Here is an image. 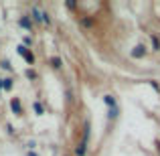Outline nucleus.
<instances>
[{
    "instance_id": "nucleus-10",
    "label": "nucleus",
    "mask_w": 160,
    "mask_h": 156,
    "mask_svg": "<svg viewBox=\"0 0 160 156\" xmlns=\"http://www.w3.org/2000/svg\"><path fill=\"white\" fill-rule=\"evenodd\" d=\"M35 112L37 113H43V105H41V103H35Z\"/></svg>"
},
{
    "instance_id": "nucleus-6",
    "label": "nucleus",
    "mask_w": 160,
    "mask_h": 156,
    "mask_svg": "<svg viewBox=\"0 0 160 156\" xmlns=\"http://www.w3.org/2000/svg\"><path fill=\"white\" fill-rule=\"evenodd\" d=\"M20 27H22V28H31V20H28L27 16H24V18H20Z\"/></svg>"
},
{
    "instance_id": "nucleus-3",
    "label": "nucleus",
    "mask_w": 160,
    "mask_h": 156,
    "mask_svg": "<svg viewBox=\"0 0 160 156\" xmlns=\"http://www.w3.org/2000/svg\"><path fill=\"white\" fill-rule=\"evenodd\" d=\"M142 55H144V47H142V45H138V47L136 49H134V51H132V57H142Z\"/></svg>"
},
{
    "instance_id": "nucleus-7",
    "label": "nucleus",
    "mask_w": 160,
    "mask_h": 156,
    "mask_svg": "<svg viewBox=\"0 0 160 156\" xmlns=\"http://www.w3.org/2000/svg\"><path fill=\"white\" fill-rule=\"evenodd\" d=\"M2 87L4 89H10L12 87V79H2Z\"/></svg>"
},
{
    "instance_id": "nucleus-9",
    "label": "nucleus",
    "mask_w": 160,
    "mask_h": 156,
    "mask_svg": "<svg viewBox=\"0 0 160 156\" xmlns=\"http://www.w3.org/2000/svg\"><path fill=\"white\" fill-rule=\"evenodd\" d=\"M103 99H106V103H108V105H112V108H113V103H116V102H113V98H112V95H106Z\"/></svg>"
},
{
    "instance_id": "nucleus-11",
    "label": "nucleus",
    "mask_w": 160,
    "mask_h": 156,
    "mask_svg": "<svg viewBox=\"0 0 160 156\" xmlns=\"http://www.w3.org/2000/svg\"><path fill=\"white\" fill-rule=\"evenodd\" d=\"M152 47H154V49H158V47H160V45H158V39H156V37H152Z\"/></svg>"
},
{
    "instance_id": "nucleus-1",
    "label": "nucleus",
    "mask_w": 160,
    "mask_h": 156,
    "mask_svg": "<svg viewBox=\"0 0 160 156\" xmlns=\"http://www.w3.org/2000/svg\"><path fill=\"white\" fill-rule=\"evenodd\" d=\"M18 53L24 57V61H27L28 65H32V63H35V57H32V53L27 51V47H22V45H20V47H18Z\"/></svg>"
},
{
    "instance_id": "nucleus-5",
    "label": "nucleus",
    "mask_w": 160,
    "mask_h": 156,
    "mask_svg": "<svg viewBox=\"0 0 160 156\" xmlns=\"http://www.w3.org/2000/svg\"><path fill=\"white\" fill-rule=\"evenodd\" d=\"M32 16H35L37 23H43V14L39 12V8H32Z\"/></svg>"
},
{
    "instance_id": "nucleus-2",
    "label": "nucleus",
    "mask_w": 160,
    "mask_h": 156,
    "mask_svg": "<svg viewBox=\"0 0 160 156\" xmlns=\"http://www.w3.org/2000/svg\"><path fill=\"white\" fill-rule=\"evenodd\" d=\"M10 108H12V112H16V113H20V112H22V108H20V102H18V99H12Z\"/></svg>"
},
{
    "instance_id": "nucleus-13",
    "label": "nucleus",
    "mask_w": 160,
    "mask_h": 156,
    "mask_svg": "<svg viewBox=\"0 0 160 156\" xmlns=\"http://www.w3.org/2000/svg\"><path fill=\"white\" fill-rule=\"evenodd\" d=\"M0 89H2V79H0Z\"/></svg>"
},
{
    "instance_id": "nucleus-8",
    "label": "nucleus",
    "mask_w": 160,
    "mask_h": 156,
    "mask_svg": "<svg viewBox=\"0 0 160 156\" xmlns=\"http://www.w3.org/2000/svg\"><path fill=\"white\" fill-rule=\"evenodd\" d=\"M51 65L59 69V67H61V59H59V57H53V59H51Z\"/></svg>"
},
{
    "instance_id": "nucleus-4",
    "label": "nucleus",
    "mask_w": 160,
    "mask_h": 156,
    "mask_svg": "<svg viewBox=\"0 0 160 156\" xmlns=\"http://www.w3.org/2000/svg\"><path fill=\"white\" fill-rule=\"evenodd\" d=\"M85 146L87 144H83V142H81V144L75 148V154H77V156H85Z\"/></svg>"
},
{
    "instance_id": "nucleus-12",
    "label": "nucleus",
    "mask_w": 160,
    "mask_h": 156,
    "mask_svg": "<svg viewBox=\"0 0 160 156\" xmlns=\"http://www.w3.org/2000/svg\"><path fill=\"white\" fill-rule=\"evenodd\" d=\"M28 156H37V154H35V152H28Z\"/></svg>"
}]
</instances>
